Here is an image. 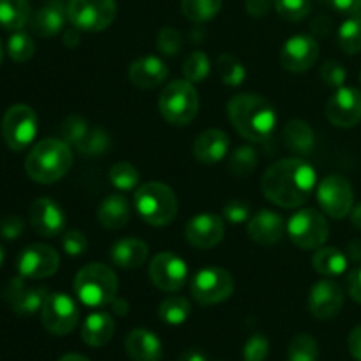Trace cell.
I'll list each match as a JSON object with an SVG mask.
<instances>
[{"label":"cell","instance_id":"obj_18","mask_svg":"<svg viewBox=\"0 0 361 361\" xmlns=\"http://www.w3.org/2000/svg\"><path fill=\"white\" fill-rule=\"evenodd\" d=\"M28 221L34 231L44 238L60 236L66 229V212L51 197H39L28 210Z\"/></svg>","mask_w":361,"mask_h":361},{"label":"cell","instance_id":"obj_8","mask_svg":"<svg viewBox=\"0 0 361 361\" xmlns=\"http://www.w3.org/2000/svg\"><path fill=\"white\" fill-rule=\"evenodd\" d=\"M37 115L27 104H14L4 113L0 130L7 147L13 152H23L37 136Z\"/></svg>","mask_w":361,"mask_h":361},{"label":"cell","instance_id":"obj_31","mask_svg":"<svg viewBox=\"0 0 361 361\" xmlns=\"http://www.w3.org/2000/svg\"><path fill=\"white\" fill-rule=\"evenodd\" d=\"M30 21L28 0H0V27L18 32Z\"/></svg>","mask_w":361,"mask_h":361},{"label":"cell","instance_id":"obj_29","mask_svg":"<svg viewBox=\"0 0 361 361\" xmlns=\"http://www.w3.org/2000/svg\"><path fill=\"white\" fill-rule=\"evenodd\" d=\"M115 335V321L106 312H94L85 319L81 338L90 348H104Z\"/></svg>","mask_w":361,"mask_h":361},{"label":"cell","instance_id":"obj_48","mask_svg":"<svg viewBox=\"0 0 361 361\" xmlns=\"http://www.w3.org/2000/svg\"><path fill=\"white\" fill-rule=\"evenodd\" d=\"M224 219L231 224H245L250 219V207L245 201H229L224 207Z\"/></svg>","mask_w":361,"mask_h":361},{"label":"cell","instance_id":"obj_49","mask_svg":"<svg viewBox=\"0 0 361 361\" xmlns=\"http://www.w3.org/2000/svg\"><path fill=\"white\" fill-rule=\"evenodd\" d=\"M25 231V222L23 219L18 217V215H7L0 221V236L4 240H18Z\"/></svg>","mask_w":361,"mask_h":361},{"label":"cell","instance_id":"obj_3","mask_svg":"<svg viewBox=\"0 0 361 361\" xmlns=\"http://www.w3.org/2000/svg\"><path fill=\"white\" fill-rule=\"evenodd\" d=\"M73 150L63 140L48 137L28 152L25 159V171L35 183H55L69 173L73 166Z\"/></svg>","mask_w":361,"mask_h":361},{"label":"cell","instance_id":"obj_33","mask_svg":"<svg viewBox=\"0 0 361 361\" xmlns=\"http://www.w3.org/2000/svg\"><path fill=\"white\" fill-rule=\"evenodd\" d=\"M192 307L190 302L183 296H169L159 307V317L162 323L171 324V326H180L189 319Z\"/></svg>","mask_w":361,"mask_h":361},{"label":"cell","instance_id":"obj_2","mask_svg":"<svg viewBox=\"0 0 361 361\" xmlns=\"http://www.w3.org/2000/svg\"><path fill=\"white\" fill-rule=\"evenodd\" d=\"M228 116L236 133L252 143H264L277 127L274 106L257 94L235 95L228 102Z\"/></svg>","mask_w":361,"mask_h":361},{"label":"cell","instance_id":"obj_59","mask_svg":"<svg viewBox=\"0 0 361 361\" xmlns=\"http://www.w3.org/2000/svg\"><path fill=\"white\" fill-rule=\"evenodd\" d=\"M59 361H90V360L83 355H78V353H69V355H63Z\"/></svg>","mask_w":361,"mask_h":361},{"label":"cell","instance_id":"obj_60","mask_svg":"<svg viewBox=\"0 0 361 361\" xmlns=\"http://www.w3.org/2000/svg\"><path fill=\"white\" fill-rule=\"evenodd\" d=\"M4 259H6V254H4V249H2V247H0V267H2V264H4Z\"/></svg>","mask_w":361,"mask_h":361},{"label":"cell","instance_id":"obj_46","mask_svg":"<svg viewBox=\"0 0 361 361\" xmlns=\"http://www.w3.org/2000/svg\"><path fill=\"white\" fill-rule=\"evenodd\" d=\"M62 249L67 256H83L88 250V240L81 231L71 229V231L62 233Z\"/></svg>","mask_w":361,"mask_h":361},{"label":"cell","instance_id":"obj_6","mask_svg":"<svg viewBox=\"0 0 361 361\" xmlns=\"http://www.w3.org/2000/svg\"><path fill=\"white\" fill-rule=\"evenodd\" d=\"M159 111L171 126H189L200 111V95L187 80H175L164 87L159 97Z\"/></svg>","mask_w":361,"mask_h":361},{"label":"cell","instance_id":"obj_45","mask_svg":"<svg viewBox=\"0 0 361 361\" xmlns=\"http://www.w3.org/2000/svg\"><path fill=\"white\" fill-rule=\"evenodd\" d=\"M270 353V342L263 334L250 335L243 348V360L245 361H264Z\"/></svg>","mask_w":361,"mask_h":361},{"label":"cell","instance_id":"obj_47","mask_svg":"<svg viewBox=\"0 0 361 361\" xmlns=\"http://www.w3.org/2000/svg\"><path fill=\"white\" fill-rule=\"evenodd\" d=\"M321 80L328 85V87L341 88L344 87L345 80H348V71L344 69V66L335 60H328L321 67Z\"/></svg>","mask_w":361,"mask_h":361},{"label":"cell","instance_id":"obj_36","mask_svg":"<svg viewBox=\"0 0 361 361\" xmlns=\"http://www.w3.org/2000/svg\"><path fill=\"white\" fill-rule=\"evenodd\" d=\"M212 69L210 59L204 51L196 49V51L189 53L183 60V80L190 81V83H201L208 78Z\"/></svg>","mask_w":361,"mask_h":361},{"label":"cell","instance_id":"obj_9","mask_svg":"<svg viewBox=\"0 0 361 361\" xmlns=\"http://www.w3.org/2000/svg\"><path fill=\"white\" fill-rule=\"evenodd\" d=\"M67 18L81 32H102L115 21V0H69Z\"/></svg>","mask_w":361,"mask_h":361},{"label":"cell","instance_id":"obj_52","mask_svg":"<svg viewBox=\"0 0 361 361\" xmlns=\"http://www.w3.org/2000/svg\"><path fill=\"white\" fill-rule=\"evenodd\" d=\"M348 289L351 298L361 305V267L351 271L348 279Z\"/></svg>","mask_w":361,"mask_h":361},{"label":"cell","instance_id":"obj_25","mask_svg":"<svg viewBox=\"0 0 361 361\" xmlns=\"http://www.w3.org/2000/svg\"><path fill=\"white\" fill-rule=\"evenodd\" d=\"M126 351L133 361H161L162 344L152 331L136 328L126 338Z\"/></svg>","mask_w":361,"mask_h":361},{"label":"cell","instance_id":"obj_4","mask_svg":"<svg viewBox=\"0 0 361 361\" xmlns=\"http://www.w3.org/2000/svg\"><path fill=\"white\" fill-rule=\"evenodd\" d=\"M74 293L88 309L111 305L118 293V277L104 263H90L74 277Z\"/></svg>","mask_w":361,"mask_h":361},{"label":"cell","instance_id":"obj_41","mask_svg":"<svg viewBox=\"0 0 361 361\" xmlns=\"http://www.w3.org/2000/svg\"><path fill=\"white\" fill-rule=\"evenodd\" d=\"M35 53V42L25 32L18 30L13 32L9 39H7V55L14 62H28Z\"/></svg>","mask_w":361,"mask_h":361},{"label":"cell","instance_id":"obj_17","mask_svg":"<svg viewBox=\"0 0 361 361\" xmlns=\"http://www.w3.org/2000/svg\"><path fill=\"white\" fill-rule=\"evenodd\" d=\"M344 307V289L326 277L312 286L309 293V310L316 319L328 321L341 314Z\"/></svg>","mask_w":361,"mask_h":361},{"label":"cell","instance_id":"obj_44","mask_svg":"<svg viewBox=\"0 0 361 361\" xmlns=\"http://www.w3.org/2000/svg\"><path fill=\"white\" fill-rule=\"evenodd\" d=\"M183 46L182 34L173 27H164L157 35V48L162 55L176 56Z\"/></svg>","mask_w":361,"mask_h":361},{"label":"cell","instance_id":"obj_37","mask_svg":"<svg viewBox=\"0 0 361 361\" xmlns=\"http://www.w3.org/2000/svg\"><path fill=\"white\" fill-rule=\"evenodd\" d=\"M109 183L120 192H129L140 185V171L130 162H116L109 169Z\"/></svg>","mask_w":361,"mask_h":361},{"label":"cell","instance_id":"obj_27","mask_svg":"<svg viewBox=\"0 0 361 361\" xmlns=\"http://www.w3.org/2000/svg\"><path fill=\"white\" fill-rule=\"evenodd\" d=\"M97 219L106 229L118 231V229L126 228L130 221V207L127 197L123 194H109V196H106L102 203L99 204Z\"/></svg>","mask_w":361,"mask_h":361},{"label":"cell","instance_id":"obj_24","mask_svg":"<svg viewBox=\"0 0 361 361\" xmlns=\"http://www.w3.org/2000/svg\"><path fill=\"white\" fill-rule=\"evenodd\" d=\"M66 20H69L67 4H63V0H48L30 18V27L39 37H53L62 30Z\"/></svg>","mask_w":361,"mask_h":361},{"label":"cell","instance_id":"obj_19","mask_svg":"<svg viewBox=\"0 0 361 361\" xmlns=\"http://www.w3.org/2000/svg\"><path fill=\"white\" fill-rule=\"evenodd\" d=\"M326 118L337 127H355L361 122V92L353 87L337 88L326 104Z\"/></svg>","mask_w":361,"mask_h":361},{"label":"cell","instance_id":"obj_13","mask_svg":"<svg viewBox=\"0 0 361 361\" xmlns=\"http://www.w3.org/2000/svg\"><path fill=\"white\" fill-rule=\"evenodd\" d=\"M152 284L164 293H176L185 286L189 277L187 263L173 252H159L148 267Z\"/></svg>","mask_w":361,"mask_h":361},{"label":"cell","instance_id":"obj_12","mask_svg":"<svg viewBox=\"0 0 361 361\" xmlns=\"http://www.w3.org/2000/svg\"><path fill=\"white\" fill-rule=\"evenodd\" d=\"M317 203L326 215L344 219L355 207V194L349 180L342 175H328L317 185Z\"/></svg>","mask_w":361,"mask_h":361},{"label":"cell","instance_id":"obj_30","mask_svg":"<svg viewBox=\"0 0 361 361\" xmlns=\"http://www.w3.org/2000/svg\"><path fill=\"white\" fill-rule=\"evenodd\" d=\"M348 254L335 247H319L312 257V267L323 277H338L348 270Z\"/></svg>","mask_w":361,"mask_h":361},{"label":"cell","instance_id":"obj_56","mask_svg":"<svg viewBox=\"0 0 361 361\" xmlns=\"http://www.w3.org/2000/svg\"><path fill=\"white\" fill-rule=\"evenodd\" d=\"M178 361H208V360L207 356H204L201 351H197V349H189V351H185L182 356H180Z\"/></svg>","mask_w":361,"mask_h":361},{"label":"cell","instance_id":"obj_16","mask_svg":"<svg viewBox=\"0 0 361 361\" xmlns=\"http://www.w3.org/2000/svg\"><path fill=\"white\" fill-rule=\"evenodd\" d=\"M48 295L49 293L44 286H27L21 275L11 279L4 288V300L20 316H32V314L39 312Z\"/></svg>","mask_w":361,"mask_h":361},{"label":"cell","instance_id":"obj_40","mask_svg":"<svg viewBox=\"0 0 361 361\" xmlns=\"http://www.w3.org/2000/svg\"><path fill=\"white\" fill-rule=\"evenodd\" d=\"M111 147V137L101 127H94L90 133L87 134L83 141L76 147V152L87 157H97V155H104L108 148Z\"/></svg>","mask_w":361,"mask_h":361},{"label":"cell","instance_id":"obj_42","mask_svg":"<svg viewBox=\"0 0 361 361\" xmlns=\"http://www.w3.org/2000/svg\"><path fill=\"white\" fill-rule=\"evenodd\" d=\"M92 127L88 126L87 120L80 115H71L60 126V136L66 141L67 145H71L73 148H76L81 141L87 137V134L90 133Z\"/></svg>","mask_w":361,"mask_h":361},{"label":"cell","instance_id":"obj_50","mask_svg":"<svg viewBox=\"0 0 361 361\" xmlns=\"http://www.w3.org/2000/svg\"><path fill=\"white\" fill-rule=\"evenodd\" d=\"M330 9L335 13L344 14V16H353L361 11V0H324Z\"/></svg>","mask_w":361,"mask_h":361},{"label":"cell","instance_id":"obj_51","mask_svg":"<svg viewBox=\"0 0 361 361\" xmlns=\"http://www.w3.org/2000/svg\"><path fill=\"white\" fill-rule=\"evenodd\" d=\"M271 0H245L247 13L252 18H263L267 16L270 11Z\"/></svg>","mask_w":361,"mask_h":361},{"label":"cell","instance_id":"obj_39","mask_svg":"<svg viewBox=\"0 0 361 361\" xmlns=\"http://www.w3.org/2000/svg\"><path fill=\"white\" fill-rule=\"evenodd\" d=\"M259 164V155L252 147H238L229 157V171L235 176H247Z\"/></svg>","mask_w":361,"mask_h":361},{"label":"cell","instance_id":"obj_58","mask_svg":"<svg viewBox=\"0 0 361 361\" xmlns=\"http://www.w3.org/2000/svg\"><path fill=\"white\" fill-rule=\"evenodd\" d=\"M111 307H113V310H115L116 314H120V316L127 314V310H129V309H127V302H123V300H118V298L113 300Z\"/></svg>","mask_w":361,"mask_h":361},{"label":"cell","instance_id":"obj_26","mask_svg":"<svg viewBox=\"0 0 361 361\" xmlns=\"http://www.w3.org/2000/svg\"><path fill=\"white\" fill-rule=\"evenodd\" d=\"M109 259L113 264L126 270H134L147 263L148 245L140 238H122L109 249Z\"/></svg>","mask_w":361,"mask_h":361},{"label":"cell","instance_id":"obj_61","mask_svg":"<svg viewBox=\"0 0 361 361\" xmlns=\"http://www.w3.org/2000/svg\"><path fill=\"white\" fill-rule=\"evenodd\" d=\"M2 56H4V49H2V41H0V63H2Z\"/></svg>","mask_w":361,"mask_h":361},{"label":"cell","instance_id":"obj_21","mask_svg":"<svg viewBox=\"0 0 361 361\" xmlns=\"http://www.w3.org/2000/svg\"><path fill=\"white\" fill-rule=\"evenodd\" d=\"M284 219L271 210H259L247 222V233L250 240L259 245H274L286 233Z\"/></svg>","mask_w":361,"mask_h":361},{"label":"cell","instance_id":"obj_10","mask_svg":"<svg viewBox=\"0 0 361 361\" xmlns=\"http://www.w3.org/2000/svg\"><path fill=\"white\" fill-rule=\"evenodd\" d=\"M235 281L224 268L208 267L197 271L190 281V295L200 305H217L233 295Z\"/></svg>","mask_w":361,"mask_h":361},{"label":"cell","instance_id":"obj_53","mask_svg":"<svg viewBox=\"0 0 361 361\" xmlns=\"http://www.w3.org/2000/svg\"><path fill=\"white\" fill-rule=\"evenodd\" d=\"M348 348L351 356L356 361H361V326H356L355 330L349 334V341H348Z\"/></svg>","mask_w":361,"mask_h":361},{"label":"cell","instance_id":"obj_43","mask_svg":"<svg viewBox=\"0 0 361 361\" xmlns=\"http://www.w3.org/2000/svg\"><path fill=\"white\" fill-rule=\"evenodd\" d=\"M274 6L288 21H302L310 13V0H274Z\"/></svg>","mask_w":361,"mask_h":361},{"label":"cell","instance_id":"obj_35","mask_svg":"<svg viewBox=\"0 0 361 361\" xmlns=\"http://www.w3.org/2000/svg\"><path fill=\"white\" fill-rule=\"evenodd\" d=\"M217 71L219 78H221V81L226 87H240L247 78V71L243 67V63L236 56L229 55V53H224V55L219 56Z\"/></svg>","mask_w":361,"mask_h":361},{"label":"cell","instance_id":"obj_7","mask_svg":"<svg viewBox=\"0 0 361 361\" xmlns=\"http://www.w3.org/2000/svg\"><path fill=\"white\" fill-rule=\"evenodd\" d=\"M286 233L296 247L303 250H316L324 245L330 235V226L324 215L314 208L295 212L286 224Z\"/></svg>","mask_w":361,"mask_h":361},{"label":"cell","instance_id":"obj_11","mask_svg":"<svg viewBox=\"0 0 361 361\" xmlns=\"http://www.w3.org/2000/svg\"><path fill=\"white\" fill-rule=\"evenodd\" d=\"M41 321L49 334L63 337L78 326L80 309L66 293H49L41 309Z\"/></svg>","mask_w":361,"mask_h":361},{"label":"cell","instance_id":"obj_14","mask_svg":"<svg viewBox=\"0 0 361 361\" xmlns=\"http://www.w3.org/2000/svg\"><path fill=\"white\" fill-rule=\"evenodd\" d=\"M60 267V256L53 247L44 243H34L21 250L18 256V274L23 279H48L56 274Z\"/></svg>","mask_w":361,"mask_h":361},{"label":"cell","instance_id":"obj_5","mask_svg":"<svg viewBox=\"0 0 361 361\" xmlns=\"http://www.w3.org/2000/svg\"><path fill=\"white\" fill-rule=\"evenodd\" d=\"M134 208L137 215L154 228H162L175 221L178 212V200L171 187L161 182H147L134 194Z\"/></svg>","mask_w":361,"mask_h":361},{"label":"cell","instance_id":"obj_1","mask_svg":"<svg viewBox=\"0 0 361 361\" xmlns=\"http://www.w3.org/2000/svg\"><path fill=\"white\" fill-rule=\"evenodd\" d=\"M316 185V169L300 157L274 162L261 180L264 197L281 208H298L305 204Z\"/></svg>","mask_w":361,"mask_h":361},{"label":"cell","instance_id":"obj_32","mask_svg":"<svg viewBox=\"0 0 361 361\" xmlns=\"http://www.w3.org/2000/svg\"><path fill=\"white\" fill-rule=\"evenodd\" d=\"M337 41L342 51L348 55H358L361 51V11L358 14L349 16L338 27Z\"/></svg>","mask_w":361,"mask_h":361},{"label":"cell","instance_id":"obj_28","mask_svg":"<svg viewBox=\"0 0 361 361\" xmlns=\"http://www.w3.org/2000/svg\"><path fill=\"white\" fill-rule=\"evenodd\" d=\"M282 140L289 152L298 157H307L316 148V134L312 127L303 120H291L282 129Z\"/></svg>","mask_w":361,"mask_h":361},{"label":"cell","instance_id":"obj_23","mask_svg":"<svg viewBox=\"0 0 361 361\" xmlns=\"http://www.w3.org/2000/svg\"><path fill=\"white\" fill-rule=\"evenodd\" d=\"M168 73L169 71L166 67L164 60L154 55H145L130 63L129 80L134 87L150 90V88H155L164 83Z\"/></svg>","mask_w":361,"mask_h":361},{"label":"cell","instance_id":"obj_55","mask_svg":"<svg viewBox=\"0 0 361 361\" xmlns=\"http://www.w3.org/2000/svg\"><path fill=\"white\" fill-rule=\"evenodd\" d=\"M80 32L76 27L69 28V30L63 34V44L69 46V48H74V46L80 44Z\"/></svg>","mask_w":361,"mask_h":361},{"label":"cell","instance_id":"obj_22","mask_svg":"<svg viewBox=\"0 0 361 361\" xmlns=\"http://www.w3.org/2000/svg\"><path fill=\"white\" fill-rule=\"evenodd\" d=\"M196 161L204 166L219 164L229 152V136L221 129H207L196 137L192 145Z\"/></svg>","mask_w":361,"mask_h":361},{"label":"cell","instance_id":"obj_57","mask_svg":"<svg viewBox=\"0 0 361 361\" xmlns=\"http://www.w3.org/2000/svg\"><path fill=\"white\" fill-rule=\"evenodd\" d=\"M351 222H353V226H355L356 229H360V231H361V203L356 204V207H353Z\"/></svg>","mask_w":361,"mask_h":361},{"label":"cell","instance_id":"obj_62","mask_svg":"<svg viewBox=\"0 0 361 361\" xmlns=\"http://www.w3.org/2000/svg\"><path fill=\"white\" fill-rule=\"evenodd\" d=\"M360 83H361V73H360Z\"/></svg>","mask_w":361,"mask_h":361},{"label":"cell","instance_id":"obj_54","mask_svg":"<svg viewBox=\"0 0 361 361\" xmlns=\"http://www.w3.org/2000/svg\"><path fill=\"white\" fill-rule=\"evenodd\" d=\"M348 257L353 263H361V240H353L348 243Z\"/></svg>","mask_w":361,"mask_h":361},{"label":"cell","instance_id":"obj_38","mask_svg":"<svg viewBox=\"0 0 361 361\" xmlns=\"http://www.w3.org/2000/svg\"><path fill=\"white\" fill-rule=\"evenodd\" d=\"M319 345L316 338L309 334L296 335L288 349V361H317Z\"/></svg>","mask_w":361,"mask_h":361},{"label":"cell","instance_id":"obj_20","mask_svg":"<svg viewBox=\"0 0 361 361\" xmlns=\"http://www.w3.org/2000/svg\"><path fill=\"white\" fill-rule=\"evenodd\" d=\"M224 221L214 214H200L185 224V240L197 249H212L224 238Z\"/></svg>","mask_w":361,"mask_h":361},{"label":"cell","instance_id":"obj_15","mask_svg":"<svg viewBox=\"0 0 361 361\" xmlns=\"http://www.w3.org/2000/svg\"><path fill=\"white\" fill-rule=\"evenodd\" d=\"M319 59V44L312 35H293L281 48V66L289 73H305Z\"/></svg>","mask_w":361,"mask_h":361},{"label":"cell","instance_id":"obj_34","mask_svg":"<svg viewBox=\"0 0 361 361\" xmlns=\"http://www.w3.org/2000/svg\"><path fill=\"white\" fill-rule=\"evenodd\" d=\"M222 7V0H182V13L192 23L214 20Z\"/></svg>","mask_w":361,"mask_h":361}]
</instances>
